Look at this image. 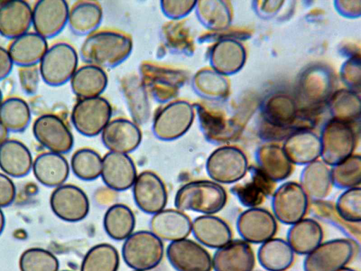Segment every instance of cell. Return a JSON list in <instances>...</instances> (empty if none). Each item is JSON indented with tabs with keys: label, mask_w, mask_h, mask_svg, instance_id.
I'll return each mask as SVG.
<instances>
[{
	"label": "cell",
	"mask_w": 361,
	"mask_h": 271,
	"mask_svg": "<svg viewBox=\"0 0 361 271\" xmlns=\"http://www.w3.org/2000/svg\"><path fill=\"white\" fill-rule=\"evenodd\" d=\"M73 92L79 99L100 96L105 90L108 78L103 68L85 64L77 68L70 80Z\"/></svg>",
	"instance_id": "obj_31"
},
{
	"label": "cell",
	"mask_w": 361,
	"mask_h": 271,
	"mask_svg": "<svg viewBox=\"0 0 361 271\" xmlns=\"http://www.w3.org/2000/svg\"><path fill=\"white\" fill-rule=\"evenodd\" d=\"M252 271H266V270H252Z\"/></svg>",
	"instance_id": "obj_49"
},
{
	"label": "cell",
	"mask_w": 361,
	"mask_h": 271,
	"mask_svg": "<svg viewBox=\"0 0 361 271\" xmlns=\"http://www.w3.org/2000/svg\"><path fill=\"white\" fill-rule=\"evenodd\" d=\"M75 48L64 42L49 47L39 64L41 79L48 85L58 87L70 81L78 68Z\"/></svg>",
	"instance_id": "obj_5"
},
{
	"label": "cell",
	"mask_w": 361,
	"mask_h": 271,
	"mask_svg": "<svg viewBox=\"0 0 361 271\" xmlns=\"http://www.w3.org/2000/svg\"><path fill=\"white\" fill-rule=\"evenodd\" d=\"M133 40L126 32L114 30L95 31L82 42L80 56L86 64L101 68H114L131 54Z\"/></svg>",
	"instance_id": "obj_1"
},
{
	"label": "cell",
	"mask_w": 361,
	"mask_h": 271,
	"mask_svg": "<svg viewBox=\"0 0 361 271\" xmlns=\"http://www.w3.org/2000/svg\"><path fill=\"white\" fill-rule=\"evenodd\" d=\"M299 184L308 199L322 201L334 187L331 169L319 162L310 163L302 171Z\"/></svg>",
	"instance_id": "obj_32"
},
{
	"label": "cell",
	"mask_w": 361,
	"mask_h": 271,
	"mask_svg": "<svg viewBox=\"0 0 361 271\" xmlns=\"http://www.w3.org/2000/svg\"><path fill=\"white\" fill-rule=\"evenodd\" d=\"M150 231L162 241H175L188 238L191 233L192 220L177 209H164L153 215Z\"/></svg>",
	"instance_id": "obj_21"
},
{
	"label": "cell",
	"mask_w": 361,
	"mask_h": 271,
	"mask_svg": "<svg viewBox=\"0 0 361 271\" xmlns=\"http://www.w3.org/2000/svg\"><path fill=\"white\" fill-rule=\"evenodd\" d=\"M248 169L245 158L235 150L221 148L207 159L206 171L212 181L219 183H235L241 180Z\"/></svg>",
	"instance_id": "obj_16"
},
{
	"label": "cell",
	"mask_w": 361,
	"mask_h": 271,
	"mask_svg": "<svg viewBox=\"0 0 361 271\" xmlns=\"http://www.w3.org/2000/svg\"><path fill=\"white\" fill-rule=\"evenodd\" d=\"M236 230L243 241L261 244L275 236L277 222L272 213L267 210L251 207L242 212L238 217Z\"/></svg>",
	"instance_id": "obj_15"
},
{
	"label": "cell",
	"mask_w": 361,
	"mask_h": 271,
	"mask_svg": "<svg viewBox=\"0 0 361 271\" xmlns=\"http://www.w3.org/2000/svg\"><path fill=\"white\" fill-rule=\"evenodd\" d=\"M70 169L63 155L49 151L39 154L33 159L32 167L33 175L39 183L54 188L65 183Z\"/></svg>",
	"instance_id": "obj_23"
},
{
	"label": "cell",
	"mask_w": 361,
	"mask_h": 271,
	"mask_svg": "<svg viewBox=\"0 0 361 271\" xmlns=\"http://www.w3.org/2000/svg\"><path fill=\"white\" fill-rule=\"evenodd\" d=\"M32 133L37 141L49 152L64 155L73 147L74 138L70 128L54 114L38 116L32 124Z\"/></svg>",
	"instance_id": "obj_10"
},
{
	"label": "cell",
	"mask_w": 361,
	"mask_h": 271,
	"mask_svg": "<svg viewBox=\"0 0 361 271\" xmlns=\"http://www.w3.org/2000/svg\"><path fill=\"white\" fill-rule=\"evenodd\" d=\"M112 108L105 98L98 96L80 99L74 105L71 122L81 135L93 137L100 134L110 121Z\"/></svg>",
	"instance_id": "obj_8"
},
{
	"label": "cell",
	"mask_w": 361,
	"mask_h": 271,
	"mask_svg": "<svg viewBox=\"0 0 361 271\" xmlns=\"http://www.w3.org/2000/svg\"><path fill=\"white\" fill-rule=\"evenodd\" d=\"M255 264L253 250L243 239H232L216 249L212 257L214 271H252Z\"/></svg>",
	"instance_id": "obj_20"
},
{
	"label": "cell",
	"mask_w": 361,
	"mask_h": 271,
	"mask_svg": "<svg viewBox=\"0 0 361 271\" xmlns=\"http://www.w3.org/2000/svg\"><path fill=\"white\" fill-rule=\"evenodd\" d=\"M272 215L281 223L291 225L304 218L309 199L297 182L286 181L271 195Z\"/></svg>",
	"instance_id": "obj_9"
},
{
	"label": "cell",
	"mask_w": 361,
	"mask_h": 271,
	"mask_svg": "<svg viewBox=\"0 0 361 271\" xmlns=\"http://www.w3.org/2000/svg\"><path fill=\"white\" fill-rule=\"evenodd\" d=\"M69 6L64 0H39L32 8L34 32L50 39L57 36L68 23Z\"/></svg>",
	"instance_id": "obj_14"
},
{
	"label": "cell",
	"mask_w": 361,
	"mask_h": 271,
	"mask_svg": "<svg viewBox=\"0 0 361 271\" xmlns=\"http://www.w3.org/2000/svg\"><path fill=\"white\" fill-rule=\"evenodd\" d=\"M137 176L135 164L128 154L109 152L102 157L100 176L109 188L126 191L132 188Z\"/></svg>",
	"instance_id": "obj_19"
},
{
	"label": "cell",
	"mask_w": 361,
	"mask_h": 271,
	"mask_svg": "<svg viewBox=\"0 0 361 271\" xmlns=\"http://www.w3.org/2000/svg\"><path fill=\"white\" fill-rule=\"evenodd\" d=\"M61 271H71V270H61Z\"/></svg>",
	"instance_id": "obj_50"
},
{
	"label": "cell",
	"mask_w": 361,
	"mask_h": 271,
	"mask_svg": "<svg viewBox=\"0 0 361 271\" xmlns=\"http://www.w3.org/2000/svg\"><path fill=\"white\" fill-rule=\"evenodd\" d=\"M142 137L138 125L125 118L110 120L101 133L102 143L109 152L128 155L139 147Z\"/></svg>",
	"instance_id": "obj_18"
},
{
	"label": "cell",
	"mask_w": 361,
	"mask_h": 271,
	"mask_svg": "<svg viewBox=\"0 0 361 271\" xmlns=\"http://www.w3.org/2000/svg\"><path fill=\"white\" fill-rule=\"evenodd\" d=\"M338 271H356L352 268H350L348 267H344L343 268H341V270H338Z\"/></svg>",
	"instance_id": "obj_47"
},
{
	"label": "cell",
	"mask_w": 361,
	"mask_h": 271,
	"mask_svg": "<svg viewBox=\"0 0 361 271\" xmlns=\"http://www.w3.org/2000/svg\"><path fill=\"white\" fill-rule=\"evenodd\" d=\"M6 225V218L1 208H0V236L4 230Z\"/></svg>",
	"instance_id": "obj_46"
},
{
	"label": "cell",
	"mask_w": 361,
	"mask_h": 271,
	"mask_svg": "<svg viewBox=\"0 0 361 271\" xmlns=\"http://www.w3.org/2000/svg\"><path fill=\"white\" fill-rule=\"evenodd\" d=\"M103 11L95 1H78L69 8L68 25L71 31L78 36H88L101 24Z\"/></svg>",
	"instance_id": "obj_28"
},
{
	"label": "cell",
	"mask_w": 361,
	"mask_h": 271,
	"mask_svg": "<svg viewBox=\"0 0 361 271\" xmlns=\"http://www.w3.org/2000/svg\"><path fill=\"white\" fill-rule=\"evenodd\" d=\"M356 243L349 239H335L322 242L307 254L303 260L304 271H338L352 260Z\"/></svg>",
	"instance_id": "obj_7"
},
{
	"label": "cell",
	"mask_w": 361,
	"mask_h": 271,
	"mask_svg": "<svg viewBox=\"0 0 361 271\" xmlns=\"http://www.w3.org/2000/svg\"><path fill=\"white\" fill-rule=\"evenodd\" d=\"M46 39L35 32H27L11 40L7 51L18 67L39 65L48 49Z\"/></svg>",
	"instance_id": "obj_25"
},
{
	"label": "cell",
	"mask_w": 361,
	"mask_h": 271,
	"mask_svg": "<svg viewBox=\"0 0 361 271\" xmlns=\"http://www.w3.org/2000/svg\"><path fill=\"white\" fill-rule=\"evenodd\" d=\"M19 268L20 271H59V261L47 249L30 248L21 253Z\"/></svg>",
	"instance_id": "obj_38"
},
{
	"label": "cell",
	"mask_w": 361,
	"mask_h": 271,
	"mask_svg": "<svg viewBox=\"0 0 361 271\" xmlns=\"http://www.w3.org/2000/svg\"><path fill=\"white\" fill-rule=\"evenodd\" d=\"M138 76L148 95L159 103L173 100L188 79L185 70L154 61H143Z\"/></svg>",
	"instance_id": "obj_3"
},
{
	"label": "cell",
	"mask_w": 361,
	"mask_h": 271,
	"mask_svg": "<svg viewBox=\"0 0 361 271\" xmlns=\"http://www.w3.org/2000/svg\"><path fill=\"white\" fill-rule=\"evenodd\" d=\"M334 208L344 221L352 224H360V186L344 190L338 197Z\"/></svg>",
	"instance_id": "obj_40"
},
{
	"label": "cell",
	"mask_w": 361,
	"mask_h": 271,
	"mask_svg": "<svg viewBox=\"0 0 361 271\" xmlns=\"http://www.w3.org/2000/svg\"><path fill=\"white\" fill-rule=\"evenodd\" d=\"M18 76L22 90L27 95H35L41 79L39 66L18 67Z\"/></svg>",
	"instance_id": "obj_42"
},
{
	"label": "cell",
	"mask_w": 361,
	"mask_h": 271,
	"mask_svg": "<svg viewBox=\"0 0 361 271\" xmlns=\"http://www.w3.org/2000/svg\"><path fill=\"white\" fill-rule=\"evenodd\" d=\"M32 8L25 1H7L0 4V35L13 40L32 26Z\"/></svg>",
	"instance_id": "obj_22"
},
{
	"label": "cell",
	"mask_w": 361,
	"mask_h": 271,
	"mask_svg": "<svg viewBox=\"0 0 361 271\" xmlns=\"http://www.w3.org/2000/svg\"><path fill=\"white\" fill-rule=\"evenodd\" d=\"M31 121L29 104L18 97H10L3 100L0 104V122L12 133H22Z\"/></svg>",
	"instance_id": "obj_35"
},
{
	"label": "cell",
	"mask_w": 361,
	"mask_h": 271,
	"mask_svg": "<svg viewBox=\"0 0 361 271\" xmlns=\"http://www.w3.org/2000/svg\"><path fill=\"white\" fill-rule=\"evenodd\" d=\"M323 239V230L317 221L303 218L290 225L286 234V241L295 254L306 255Z\"/></svg>",
	"instance_id": "obj_29"
},
{
	"label": "cell",
	"mask_w": 361,
	"mask_h": 271,
	"mask_svg": "<svg viewBox=\"0 0 361 271\" xmlns=\"http://www.w3.org/2000/svg\"><path fill=\"white\" fill-rule=\"evenodd\" d=\"M49 205L58 218L68 222L83 220L90 211V201L85 192L69 183L54 189L49 198Z\"/></svg>",
	"instance_id": "obj_11"
},
{
	"label": "cell",
	"mask_w": 361,
	"mask_h": 271,
	"mask_svg": "<svg viewBox=\"0 0 361 271\" xmlns=\"http://www.w3.org/2000/svg\"><path fill=\"white\" fill-rule=\"evenodd\" d=\"M194 113L193 106L185 100H173L166 103L154 118V136L163 141H171L180 138L190 128Z\"/></svg>",
	"instance_id": "obj_6"
},
{
	"label": "cell",
	"mask_w": 361,
	"mask_h": 271,
	"mask_svg": "<svg viewBox=\"0 0 361 271\" xmlns=\"http://www.w3.org/2000/svg\"><path fill=\"white\" fill-rule=\"evenodd\" d=\"M333 186L348 189L360 186L361 167L359 157L347 158L331 169Z\"/></svg>",
	"instance_id": "obj_39"
},
{
	"label": "cell",
	"mask_w": 361,
	"mask_h": 271,
	"mask_svg": "<svg viewBox=\"0 0 361 271\" xmlns=\"http://www.w3.org/2000/svg\"><path fill=\"white\" fill-rule=\"evenodd\" d=\"M9 131L0 122V145L8 138Z\"/></svg>",
	"instance_id": "obj_45"
},
{
	"label": "cell",
	"mask_w": 361,
	"mask_h": 271,
	"mask_svg": "<svg viewBox=\"0 0 361 271\" xmlns=\"http://www.w3.org/2000/svg\"><path fill=\"white\" fill-rule=\"evenodd\" d=\"M226 202L225 188L212 180L188 182L179 188L174 198L176 209L202 215H214L220 212Z\"/></svg>",
	"instance_id": "obj_2"
},
{
	"label": "cell",
	"mask_w": 361,
	"mask_h": 271,
	"mask_svg": "<svg viewBox=\"0 0 361 271\" xmlns=\"http://www.w3.org/2000/svg\"><path fill=\"white\" fill-rule=\"evenodd\" d=\"M102 157L93 149L82 147L76 150L71 159L70 169L79 179L91 181L101 176Z\"/></svg>",
	"instance_id": "obj_37"
},
{
	"label": "cell",
	"mask_w": 361,
	"mask_h": 271,
	"mask_svg": "<svg viewBox=\"0 0 361 271\" xmlns=\"http://www.w3.org/2000/svg\"><path fill=\"white\" fill-rule=\"evenodd\" d=\"M248 179L243 178L233 183L230 191L245 207H257L275 191V182L270 179L259 167H248Z\"/></svg>",
	"instance_id": "obj_17"
},
{
	"label": "cell",
	"mask_w": 361,
	"mask_h": 271,
	"mask_svg": "<svg viewBox=\"0 0 361 271\" xmlns=\"http://www.w3.org/2000/svg\"><path fill=\"white\" fill-rule=\"evenodd\" d=\"M120 256L116 248L107 243L91 247L84 255L80 271H117Z\"/></svg>",
	"instance_id": "obj_36"
},
{
	"label": "cell",
	"mask_w": 361,
	"mask_h": 271,
	"mask_svg": "<svg viewBox=\"0 0 361 271\" xmlns=\"http://www.w3.org/2000/svg\"><path fill=\"white\" fill-rule=\"evenodd\" d=\"M164 253L163 241L147 230L131 234L124 240L121 248L124 263L134 270L148 271L157 267Z\"/></svg>",
	"instance_id": "obj_4"
},
{
	"label": "cell",
	"mask_w": 361,
	"mask_h": 271,
	"mask_svg": "<svg viewBox=\"0 0 361 271\" xmlns=\"http://www.w3.org/2000/svg\"><path fill=\"white\" fill-rule=\"evenodd\" d=\"M33 158L29 148L21 141L8 138L0 145V169L13 178H22L32 170Z\"/></svg>",
	"instance_id": "obj_26"
},
{
	"label": "cell",
	"mask_w": 361,
	"mask_h": 271,
	"mask_svg": "<svg viewBox=\"0 0 361 271\" xmlns=\"http://www.w3.org/2000/svg\"><path fill=\"white\" fill-rule=\"evenodd\" d=\"M257 258L264 270L286 271L292 266L295 253L286 240L273 237L260 244Z\"/></svg>",
	"instance_id": "obj_30"
},
{
	"label": "cell",
	"mask_w": 361,
	"mask_h": 271,
	"mask_svg": "<svg viewBox=\"0 0 361 271\" xmlns=\"http://www.w3.org/2000/svg\"><path fill=\"white\" fill-rule=\"evenodd\" d=\"M2 101H3V94H2L1 90L0 89V104Z\"/></svg>",
	"instance_id": "obj_48"
},
{
	"label": "cell",
	"mask_w": 361,
	"mask_h": 271,
	"mask_svg": "<svg viewBox=\"0 0 361 271\" xmlns=\"http://www.w3.org/2000/svg\"><path fill=\"white\" fill-rule=\"evenodd\" d=\"M196 1L190 0H164L160 1L161 12L171 20L183 19L195 7Z\"/></svg>",
	"instance_id": "obj_41"
},
{
	"label": "cell",
	"mask_w": 361,
	"mask_h": 271,
	"mask_svg": "<svg viewBox=\"0 0 361 271\" xmlns=\"http://www.w3.org/2000/svg\"><path fill=\"white\" fill-rule=\"evenodd\" d=\"M121 89L133 121L137 125L145 124L150 116V104L140 76L126 75L121 80Z\"/></svg>",
	"instance_id": "obj_27"
},
{
	"label": "cell",
	"mask_w": 361,
	"mask_h": 271,
	"mask_svg": "<svg viewBox=\"0 0 361 271\" xmlns=\"http://www.w3.org/2000/svg\"><path fill=\"white\" fill-rule=\"evenodd\" d=\"M137 207L143 212L154 215L165 209L168 193L165 183L155 172L146 170L137 174L132 186Z\"/></svg>",
	"instance_id": "obj_13"
},
{
	"label": "cell",
	"mask_w": 361,
	"mask_h": 271,
	"mask_svg": "<svg viewBox=\"0 0 361 271\" xmlns=\"http://www.w3.org/2000/svg\"><path fill=\"white\" fill-rule=\"evenodd\" d=\"M162 49L176 55H190L193 52V40L189 26L183 19L170 20L160 30Z\"/></svg>",
	"instance_id": "obj_33"
},
{
	"label": "cell",
	"mask_w": 361,
	"mask_h": 271,
	"mask_svg": "<svg viewBox=\"0 0 361 271\" xmlns=\"http://www.w3.org/2000/svg\"><path fill=\"white\" fill-rule=\"evenodd\" d=\"M13 64L7 49L0 46V81L7 78L11 73Z\"/></svg>",
	"instance_id": "obj_44"
},
{
	"label": "cell",
	"mask_w": 361,
	"mask_h": 271,
	"mask_svg": "<svg viewBox=\"0 0 361 271\" xmlns=\"http://www.w3.org/2000/svg\"><path fill=\"white\" fill-rule=\"evenodd\" d=\"M167 260L176 271H211L212 256L199 243L188 238L171 241L166 250Z\"/></svg>",
	"instance_id": "obj_12"
},
{
	"label": "cell",
	"mask_w": 361,
	"mask_h": 271,
	"mask_svg": "<svg viewBox=\"0 0 361 271\" xmlns=\"http://www.w3.org/2000/svg\"><path fill=\"white\" fill-rule=\"evenodd\" d=\"M132 271H140V270H133Z\"/></svg>",
	"instance_id": "obj_51"
},
{
	"label": "cell",
	"mask_w": 361,
	"mask_h": 271,
	"mask_svg": "<svg viewBox=\"0 0 361 271\" xmlns=\"http://www.w3.org/2000/svg\"><path fill=\"white\" fill-rule=\"evenodd\" d=\"M103 226L105 232L111 239L115 241H124L134 231L135 217L128 205L116 203L106 211Z\"/></svg>",
	"instance_id": "obj_34"
},
{
	"label": "cell",
	"mask_w": 361,
	"mask_h": 271,
	"mask_svg": "<svg viewBox=\"0 0 361 271\" xmlns=\"http://www.w3.org/2000/svg\"><path fill=\"white\" fill-rule=\"evenodd\" d=\"M191 233L203 246L217 249L232 240L228 224L214 215H202L192 221Z\"/></svg>",
	"instance_id": "obj_24"
},
{
	"label": "cell",
	"mask_w": 361,
	"mask_h": 271,
	"mask_svg": "<svg viewBox=\"0 0 361 271\" xmlns=\"http://www.w3.org/2000/svg\"><path fill=\"white\" fill-rule=\"evenodd\" d=\"M16 195L15 183L10 176L0 172V208L10 206Z\"/></svg>",
	"instance_id": "obj_43"
}]
</instances>
